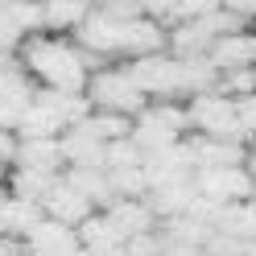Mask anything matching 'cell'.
<instances>
[{
  "label": "cell",
  "mask_w": 256,
  "mask_h": 256,
  "mask_svg": "<svg viewBox=\"0 0 256 256\" xmlns=\"http://www.w3.org/2000/svg\"><path fill=\"white\" fill-rule=\"evenodd\" d=\"M0 256H29V248L17 236H0Z\"/></svg>",
  "instance_id": "14"
},
{
  "label": "cell",
  "mask_w": 256,
  "mask_h": 256,
  "mask_svg": "<svg viewBox=\"0 0 256 256\" xmlns=\"http://www.w3.org/2000/svg\"><path fill=\"white\" fill-rule=\"evenodd\" d=\"M83 100L91 112H108V116H124V120H136L140 112L149 108V100L136 91V83L124 74V66H104L87 78L83 87Z\"/></svg>",
  "instance_id": "2"
},
{
  "label": "cell",
  "mask_w": 256,
  "mask_h": 256,
  "mask_svg": "<svg viewBox=\"0 0 256 256\" xmlns=\"http://www.w3.org/2000/svg\"><path fill=\"white\" fill-rule=\"evenodd\" d=\"M206 62L215 66V74L223 70H236V66H256L252 58V38L248 34H232V38H219L211 50H206Z\"/></svg>",
  "instance_id": "9"
},
{
  "label": "cell",
  "mask_w": 256,
  "mask_h": 256,
  "mask_svg": "<svg viewBox=\"0 0 256 256\" xmlns=\"http://www.w3.org/2000/svg\"><path fill=\"white\" fill-rule=\"evenodd\" d=\"M104 12V17H112V21H120V25H128V21H140L145 17V4H136V0H104V4H95Z\"/></svg>",
  "instance_id": "12"
},
{
  "label": "cell",
  "mask_w": 256,
  "mask_h": 256,
  "mask_svg": "<svg viewBox=\"0 0 256 256\" xmlns=\"http://www.w3.org/2000/svg\"><path fill=\"white\" fill-rule=\"evenodd\" d=\"M186 116H190V128H194L198 136H206V140H244L236 104L223 100V95H215V91L186 100Z\"/></svg>",
  "instance_id": "4"
},
{
  "label": "cell",
  "mask_w": 256,
  "mask_h": 256,
  "mask_svg": "<svg viewBox=\"0 0 256 256\" xmlns=\"http://www.w3.org/2000/svg\"><path fill=\"white\" fill-rule=\"evenodd\" d=\"M12 170H34V174H50V178H58L66 166H62L58 140H17Z\"/></svg>",
  "instance_id": "7"
},
{
  "label": "cell",
  "mask_w": 256,
  "mask_h": 256,
  "mask_svg": "<svg viewBox=\"0 0 256 256\" xmlns=\"http://www.w3.org/2000/svg\"><path fill=\"white\" fill-rule=\"evenodd\" d=\"M42 215H46V219H54V223H62V228H70V232H74L78 223H87V219L95 215V206H91V202H87L83 194H78L74 186H66V182L58 178V182L50 186V194L42 198Z\"/></svg>",
  "instance_id": "5"
},
{
  "label": "cell",
  "mask_w": 256,
  "mask_h": 256,
  "mask_svg": "<svg viewBox=\"0 0 256 256\" xmlns=\"http://www.w3.org/2000/svg\"><path fill=\"white\" fill-rule=\"evenodd\" d=\"M223 12H232L236 21H256V0H228V4H223Z\"/></svg>",
  "instance_id": "13"
},
{
  "label": "cell",
  "mask_w": 256,
  "mask_h": 256,
  "mask_svg": "<svg viewBox=\"0 0 256 256\" xmlns=\"http://www.w3.org/2000/svg\"><path fill=\"white\" fill-rule=\"evenodd\" d=\"M17 66L21 74L34 83L38 91L50 95H83L87 87V66L83 54L70 38H54V34H34L17 46Z\"/></svg>",
  "instance_id": "1"
},
{
  "label": "cell",
  "mask_w": 256,
  "mask_h": 256,
  "mask_svg": "<svg viewBox=\"0 0 256 256\" xmlns=\"http://www.w3.org/2000/svg\"><path fill=\"white\" fill-rule=\"evenodd\" d=\"M87 12H91L87 0H50V4H42V34L70 38L87 21Z\"/></svg>",
  "instance_id": "8"
},
{
  "label": "cell",
  "mask_w": 256,
  "mask_h": 256,
  "mask_svg": "<svg viewBox=\"0 0 256 256\" xmlns=\"http://www.w3.org/2000/svg\"><path fill=\"white\" fill-rule=\"evenodd\" d=\"M145 166V157L132 140H116V145H104V170H140Z\"/></svg>",
  "instance_id": "11"
},
{
  "label": "cell",
  "mask_w": 256,
  "mask_h": 256,
  "mask_svg": "<svg viewBox=\"0 0 256 256\" xmlns=\"http://www.w3.org/2000/svg\"><path fill=\"white\" fill-rule=\"evenodd\" d=\"M100 215L112 223V232H116L120 240L157 232V219H153V211H149V202H136V198H116V202H112L108 211H100Z\"/></svg>",
  "instance_id": "6"
},
{
  "label": "cell",
  "mask_w": 256,
  "mask_h": 256,
  "mask_svg": "<svg viewBox=\"0 0 256 256\" xmlns=\"http://www.w3.org/2000/svg\"><path fill=\"white\" fill-rule=\"evenodd\" d=\"M0 223H4V236H17V240H25V236H29V232H34L38 223H42V206L8 198L4 206H0Z\"/></svg>",
  "instance_id": "10"
},
{
  "label": "cell",
  "mask_w": 256,
  "mask_h": 256,
  "mask_svg": "<svg viewBox=\"0 0 256 256\" xmlns=\"http://www.w3.org/2000/svg\"><path fill=\"white\" fill-rule=\"evenodd\" d=\"M124 74L136 83V91L145 95L149 104H162V100H182V62L162 54H149V58H132V62H120ZM186 104V100H182Z\"/></svg>",
  "instance_id": "3"
}]
</instances>
